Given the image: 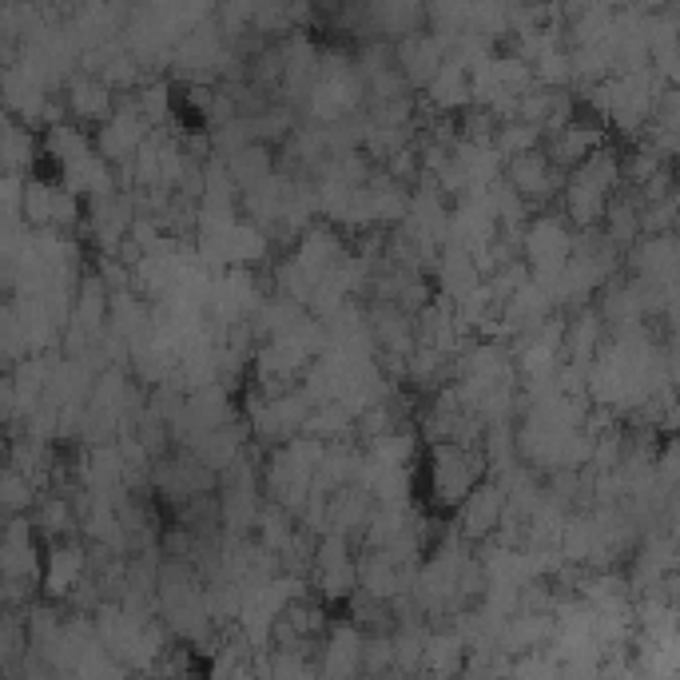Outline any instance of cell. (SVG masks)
<instances>
[{
	"instance_id": "1",
	"label": "cell",
	"mask_w": 680,
	"mask_h": 680,
	"mask_svg": "<svg viewBox=\"0 0 680 680\" xmlns=\"http://www.w3.org/2000/svg\"><path fill=\"white\" fill-rule=\"evenodd\" d=\"M505 510H510V493H505V486L498 482V478H486V482L461 502L454 529H458L466 542H490V537L502 529Z\"/></svg>"
},
{
	"instance_id": "2",
	"label": "cell",
	"mask_w": 680,
	"mask_h": 680,
	"mask_svg": "<svg viewBox=\"0 0 680 680\" xmlns=\"http://www.w3.org/2000/svg\"><path fill=\"white\" fill-rule=\"evenodd\" d=\"M505 179H510L513 188H517V196L529 199L534 208H545V203L554 199V191H561L569 183L566 171H561L554 159L545 156V147H537V152H525V156L510 159V164H505Z\"/></svg>"
},
{
	"instance_id": "3",
	"label": "cell",
	"mask_w": 680,
	"mask_h": 680,
	"mask_svg": "<svg viewBox=\"0 0 680 680\" xmlns=\"http://www.w3.org/2000/svg\"><path fill=\"white\" fill-rule=\"evenodd\" d=\"M363 645H367V633L355 621H335L331 633L323 637V649H319V677L358 680V672H363Z\"/></svg>"
},
{
	"instance_id": "4",
	"label": "cell",
	"mask_w": 680,
	"mask_h": 680,
	"mask_svg": "<svg viewBox=\"0 0 680 680\" xmlns=\"http://www.w3.org/2000/svg\"><path fill=\"white\" fill-rule=\"evenodd\" d=\"M88 577V542H53L44 557L41 589L48 601H68Z\"/></svg>"
},
{
	"instance_id": "5",
	"label": "cell",
	"mask_w": 680,
	"mask_h": 680,
	"mask_svg": "<svg viewBox=\"0 0 680 680\" xmlns=\"http://www.w3.org/2000/svg\"><path fill=\"white\" fill-rule=\"evenodd\" d=\"M64 104H68V120L85 127H100L108 124L115 115V104H120V96L100 80V76H88V73H76L68 85H64Z\"/></svg>"
},
{
	"instance_id": "6",
	"label": "cell",
	"mask_w": 680,
	"mask_h": 680,
	"mask_svg": "<svg viewBox=\"0 0 680 680\" xmlns=\"http://www.w3.org/2000/svg\"><path fill=\"white\" fill-rule=\"evenodd\" d=\"M466 665H470V645L446 621V628H434L426 637V660H422L419 680H458Z\"/></svg>"
},
{
	"instance_id": "7",
	"label": "cell",
	"mask_w": 680,
	"mask_h": 680,
	"mask_svg": "<svg viewBox=\"0 0 680 680\" xmlns=\"http://www.w3.org/2000/svg\"><path fill=\"white\" fill-rule=\"evenodd\" d=\"M601 127L597 124H581V120H569L566 127H557L545 136V156L554 159L561 171H577L586 159H593L601 152Z\"/></svg>"
},
{
	"instance_id": "8",
	"label": "cell",
	"mask_w": 680,
	"mask_h": 680,
	"mask_svg": "<svg viewBox=\"0 0 680 680\" xmlns=\"http://www.w3.org/2000/svg\"><path fill=\"white\" fill-rule=\"evenodd\" d=\"M434 275H438V294L442 299H450V303H461V299H470L478 287H486L482 267H478V259H473L466 247H442Z\"/></svg>"
},
{
	"instance_id": "9",
	"label": "cell",
	"mask_w": 680,
	"mask_h": 680,
	"mask_svg": "<svg viewBox=\"0 0 680 680\" xmlns=\"http://www.w3.org/2000/svg\"><path fill=\"white\" fill-rule=\"evenodd\" d=\"M32 522H36V534L48 542H64V534H80V513L68 493H41Z\"/></svg>"
},
{
	"instance_id": "10",
	"label": "cell",
	"mask_w": 680,
	"mask_h": 680,
	"mask_svg": "<svg viewBox=\"0 0 680 680\" xmlns=\"http://www.w3.org/2000/svg\"><path fill=\"white\" fill-rule=\"evenodd\" d=\"M227 159V171H231V179H235V188L239 191H252V188H259L263 179H271L275 176V152L267 144H247V147H239V152H231V156H223Z\"/></svg>"
},
{
	"instance_id": "11",
	"label": "cell",
	"mask_w": 680,
	"mask_h": 680,
	"mask_svg": "<svg viewBox=\"0 0 680 680\" xmlns=\"http://www.w3.org/2000/svg\"><path fill=\"white\" fill-rule=\"evenodd\" d=\"M363 450H367V458L387 461V466H410V458L419 454V434H414L410 426L390 430V434H382V438L363 442Z\"/></svg>"
},
{
	"instance_id": "12",
	"label": "cell",
	"mask_w": 680,
	"mask_h": 680,
	"mask_svg": "<svg viewBox=\"0 0 680 680\" xmlns=\"http://www.w3.org/2000/svg\"><path fill=\"white\" fill-rule=\"evenodd\" d=\"M545 140L542 127L534 124H525V120H505L502 127H498V136H493V147L502 152V159L510 164V159L525 156V152H537Z\"/></svg>"
},
{
	"instance_id": "13",
	"label": "cell",
	"mask_w": 680,
	"mask_h": 680,
	"mask_svg": "<svg viewBox=\"0 0 680 680\" xmlns=\"http://www.w3.org/2000/svg\"><path fill=\"white\" fill-rule=\"evenodd\" d=\"M53 211H56V183L41 176H29V188H24V223L32 231L53 227Z\"/></svg>"
},
{
	"instance_id": "14",
	"label": "cell",
	"mask_w": 680,
	"mask_h": 680,
	"mask_svg": "<svg viewBox=\"0 0 680 680\" xmlns=\"http://www.w3.org/2000/svg\"><path fill=\"white\" fill-rule=\"evenodd\" d=\"M32 152H36L32 127L21 124L16 115H9V124H4V171H21V176H32V171H29Z\"/></svg>"
},
{
	"instance_id": "15",
	"label": "cell",
	"mask_w": 680,
	"mask_h": 680,
	"mask_svg": "<svg viewBox=\"0 0 680 680\" xmlns=\"http://www.w3.org/2000/svg\"><path fill=\"white\" fill-rule=\"evenodd\" d=\"M387 669H394V633H367L363 645V672L378 680Z\"/></svg>"
},
{
	"instance_id": "16",
	"label": "cell",
	"mask_w": 680,
	"mask_h": 680,
	"mask_svg": "<svg viewBox=\"0 0 680 680\" xmlns=\"http://www.w3.org/2000/svg\"><path fill=\"white\" fill-rule=\"evenodd\" d=\"M378 680H419V677H414V672H406V669H387Z\"/></svg>"
}]
</instances>
